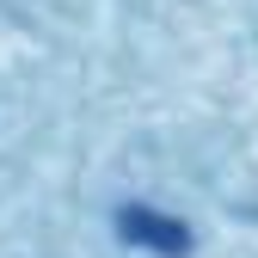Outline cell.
I'll use <instances>...</instances> for the list:
<instances>
[{
  "label": "cell",
  "mask_w": 258,
  "mask_h": 258,
  "mask_svg": "<svg viewBox=\"0 0 258 258\" xmlns=\"http://www.w3.org/2000/svg\"><path fill=\"white\" fill-rule=\"evenodd\" d=\"M117 228H123V240L129 246H148V252H166V258H178L184 246H190V234H184V221H172V215H154V209H123L117 215Z\"/></svg>",
  "instance_id": "cell-1"
}]
</instances>
